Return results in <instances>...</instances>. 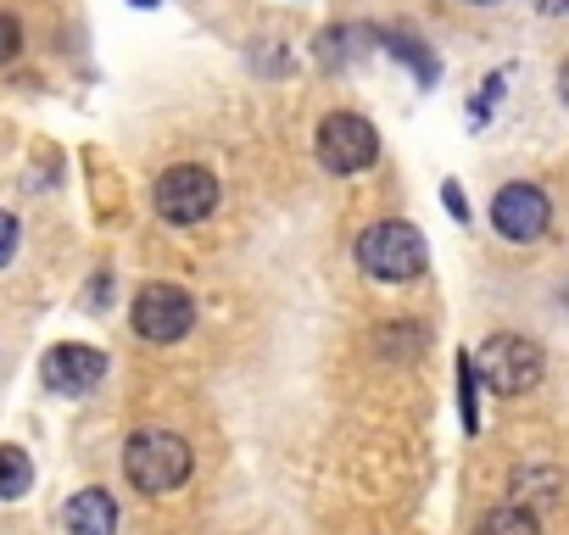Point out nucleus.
I'll return each instance as SVG.
<instances>
[{
	"instance_id": "nucleus-1",
	"label": "nucleus",
	"mask_w": 569,
	"mask_h": 535,
	"mask_svg": "<svg viewBox=\"0 0 569 535\" xmlns=\"http://www.w3.org/2000/svg\"><path fill=\"white\" fill-rule=\"evenodd\" d=\"M425 234L402 218H386V223H369L358 234V262H363V274L380 280V285H408L425 274Z\"/></svg>"
},
{
	"instance_id": "nucleus-2",
	"label": "nucleus",
	"mask_w": 569,
	"mask_h": 535,
	"mask_svg": "<svg viewBox=\"0 0 569 535\" xmlns=\"http://www.w3.org/2000/svg\"><path fill=\"white\" fill-rule=\"evenodd\" d=\"M123 474H129L134 491L168 496V491H179L190 480V446L173 430H140L123 446Z\"/></svg>"
},
{
	"instance_id": "nucleus-3",
	"label": "nucleus",
	"mask_w": 569,
	"mask_h": 535,
	"mask_svg": "<svg viewBox=\"0 0 569 535\" xmlns=\"http://www.w3.org/2000/svg\"><path fill=\"white\" fill-rule=\"evenodd\" d=\"M475 369L486 374V385L497 391V396H525V391H536L541 385V346L536 341H525V335H491L486 346H480V357H475Z\"/></svg>"
},
{
	"instance_id": "nucleus-4",
	"label": "nucleus",
	"mask_w": 569,
	"mask_h": 535,
	"mask_svg": "<svg viewBox=\"0 0 569 535\" xmlns=\"http://www.w3.org/2000/svg\"><path fill=\"white\" fill-rule=\"evenodd\" d=\"M375 157H380V134H375L369 118H358V112H330V118L319 123V162H325L330 173H363V168H375Z\"/></svg>"
},
{
	"instance_id": "nucleus-5",
	"label": "nucleus",
	"mask_w": 569,
	"mask_h": 535,
	"mask_svg": "<svg viewBox=\"0 0 569 535\" xmlns=\"http://www.w3.org/2000/svg\"><path fill=\"white\" fill-rule=\"evenodd\" d=\"M151 201H157V218L162 223H179V229H190V223H201L212 206H218V179L207 173V168H168L162 179H157V190H151Z\"/></svg>"
},
{
	"instance_id": "nucleus-6",
	"label": "nucleus",
	"mask_w": 569,
	"mask_h": 535,
	"mask_svg": "<svg viewBox=\"0 0 569 535\" xmlns=\"http://www.w3.org/2000/svg\"><path fill=\"white\" fill-rule=\"evenodd\" d=\"M129 313H134V330H140L146 341H157V346L184 341L190 324H196V302H190V291H179V285H146Z\"/></svg>"
},
{
	"instance_id": "nucleus-7",
	"label": "nucleus",
	"mask_w": 569,
	"mask_h": 535,
	"mask_svg": "<svg viewBox=\"0 0 569 535\" xmlns=\"http://www.w3.org/2000/svg\"><path fill=\"white\" fill-rule=\"evenodd\" d=\"M101 374H107V357L96 346H51L46 363H40V380L57 396H84V391L101 385Z\"/></svg>"
},
{
	"instance_id": "nucleus-8",
	"label": "nucleus",
	"mask_w": 569,
	"mask_h": 535,
	"mask_svg": "<svg viewBox=\"0 0 569 535\" xmlns=\"http://www.w3.org/2000/svg\"><path fill=\"white\" fill-rule=\"evenodd\" d=\"M547 218H552V206H547V195L536 184H508L491 201V223H497L502 240H536L547 229Z\"/></svg>"
},
{
	"instance_id": "nucleus-9",
	"label": "nucleus",
	"mask_w": 569,
	"mask_h": 535,
	"mask_svg": "<svg viewBox=\"0 0 569 535\" xmlns=\"http://www.w3.org/2000/svg\"><path fill=\"white\" fill-rule=\"evenodd\" d=\"M62 524H68V535H118V502H112L107 491L90 485V491L68 496Z\"/></svg>"
},
{
	"instance_id": "nucleus-10",
	"label": "nucleus",
	"mask_w": 569,
	"mask_h": 535,
	"mask_svg": "<svg viewBox=\"0 0 569 535\" xmlns=\"http://www.w3.org/2000/svg\"><path fill=\"white\" fill-rule=\"evenodd\" d=\"M475 535H541V524H536V513H530V507L502 502V507H491V513L475 524Z\"/></svg>"
},
{
	"instance_id": "nucleus-11",
	"label": "nucleus",
	"mask_w": 569,
	"mask_h": 535,
	"mask_svg": "<svg viewBox=\"0 0 569 535\" xmlns=\"http://www.w3.org/2000/svg\"><path fill=\"white\" fill-rule=\"evenodd\" d=\"M34 485V463L18 446H0V502H18Z\"/></svg>"
},
{
	"instance_id": "nucleus-12",
	"label": "nucleus",
	"mask_w": 569,
	"mask_h": 535,
	"mask_svg": "<svg viewBox=\"0 0 569 535\" xmlns=\"http://www.w3.org/2000/svg\"><path fill=\"white\" fill-rule=\"evenodd\" d=\"M391 51H397V57H408V62L419 68V79H425V84L436 79V62H430V57L419 51V40H408V34H391Z\"/></svg>"
},
{
	"instance_id": "nucleus-13",
	"label": "nucleus",
	"mask_w": 569,
	"mask_h": 535,
	"mask_svg": "<svg viewBox=\"0 0 569 535\" xmlns=\"http://www.w3.org/2000/svg\"><path fill=\"white\" fill-rule=\"evenodd\" d=\"M18 51H23V29H18L12 12H0V62H12Z\"/></svg>"
},
{
	"instance_id": "nucleus-14",
	"label": "nucleus",
	"mask_w": 569,
	"mask_h": 535,
	"mask_svg": "<svg viewBox=\"0 0 569 535\" xmlns=\"http://www.w3.org/2000/svg\"><path fill=\"white\" fill-rule=\"evenodd\" d=\"M458 391H463V424L475 430V363H458Z\"/></svg>"
},
{
	"instance_id": "nucleus-15",
	"label": "nucleus",
	"mask_w": 569,
	"mask_h": 535,
	"mask_svg": "<svg viewBox=\"0 0 569 535\" xmlns=\"http://www.w3.org/2000/svg\"><path fill=\"white\" fill-rule=\"evenodd\" d=\"M12 251H18V218H12V212H0V268L12 262Z\"/></svg>"
},
{
	"instance_id": "nucleus-16",
	"label": "nucleus",
	"mask_w": 569,
	"mask_h": 535,
	"mask_svg": "<svg viewBox=\"0 0 569 535\" xmlns=\"http://www.w3.org/2000/svg\"><path fill=\"white\" fill-rule=\"evenodd\" d=\"M441 195H447V206H452V218H469V206H463V195H458V184H447Z\"/></svg>"
},
{
	"instance_id": "nucleus-17",
	"label": "nucleus",
	"mask_w": 569,
	"mask_h": 535,
	"mask_svg": "<svg viewBox=\"0 0 569 535\" xmlns=\"http://www.w3.org/2000/svg\"><path fill=\"white\" fill-rule=\"evenodd\" d=\"M558 90H563V107H569V68H563V79H558Z\"/></svg>"
},
{
	"instance_id": "nucleus-18",
	"label": "nucleus",
	"mask_w": 569,
	"mask_h": 535,
	"mask_svg": "<svg viewBox=\"0 0 569 535\" xmlns=\"http://www.w3.org/2000/svg\"><path fill=\"white\" fill-rule=\"evenodd\" d=\"M469 7H497V0H469Z\"/></svg>"
},
{
	"instance_id": "nucleus-19",
	"label": "nucleus",
	"mask_w": 569,
	"mask_h": 535,
	"mask_svg": "<svg viewBox=\"0 0 569 535\" xmlns=\"http://www.w3.org/2000/svg\"><path fill=\"white\" fill-rule=\"evenodd\" d=\"M134 7H157V0H134Z\"/></svg>"
},
{
	"instance_id": "nucleus-20",
	"label": "nucleus",
	"mask_w": 569,
	"mask_h": 535,
	"mask_svg": "<svg viewBox=\"0 0 569 535\" xmlns=\"http://www.w3.org/2000/svg\"><path fill=\"white\" fill-rule=\"evenodd\" d=\"M563 7H569V0H563Z\"/></svg>"
}]
</instances>
